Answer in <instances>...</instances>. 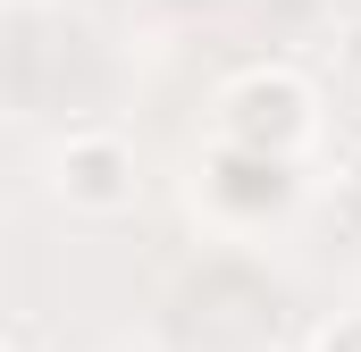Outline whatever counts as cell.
<instances>
[{"label":"cell","instance_id":"cell-1","mask_svg":"<svg viewBox=\"0 0 361 352\" xmlns=\"http://www.w3.org/2000/svg\"><path fill=\"white\" fill-rule=\"evenodd\" d=\"M319 134V92L294 68H244L219 92V143L235 151H269V160H302Z\"/></svg>","mask_w":361,"mask_h":352},{"label":"cell","instance_id":"cell-2","mask_svg":"<svg viewBox=\"0 0 361 352\" xmlns=\"http://www.w3.org/2000/svg\"><path fill=\"white\" fill-rule=\"evenodd\" d=\"M51 193H59L76 218H126V210L143 201V160H135L126 134L76 126V134H59V151H51Z\"/></svg>","mask_w":361,"mask_h":352},{"label":"cell","instance_id":"cell-6","mask_svg":"<svg viewBox=\"0 0 361 352\" xmlns=\"http://www.w3.org/2000/svg\"><path fill=\"white\" fill-rule=\"evenodd\" d=\"M0 352H8V344H0Z\"/></svg>","mask_w":361,"mask_h":352},{"label":"cell","instance_id":"cell-3","mask_svg":"<svg viewBox=\"0 0 361 352\" xmlns=\"http://www.w3.org/2000/svg\"><path fill=\"white\" fill-rule=\"evenodd\" d=\"M202 193H210L227 218H277V210L294 201V160L235 151V143H210V160H202Z\"/></svg>","mask_w":361,"mask_h":352},{"label":"cell","instance_id":"cell-5","mask_svg":"<svg viewBox=\"0 0 361 352\" xmlns=\"http://www.w3.org/2000/svg\"><path fill=\"white\" fill-rule=\"evenodd\" d=\"M353 184H361V151H353Z\"/></svg>","mask_w":361,"mask_h":352},{"label":"cell","instance_id":"cell-4","mask_svg":"<svg viewBox=\"0 0 361 352\" xmlns=\"http://www.w3.org/2000/svg\"><path fill=\"white\" fill-rule=\"evenodd\" d=\"M311 352H361V310H336V319L311 336Z\"/></svg>","mask_w":361,"mask_h":352}]
</instances>
